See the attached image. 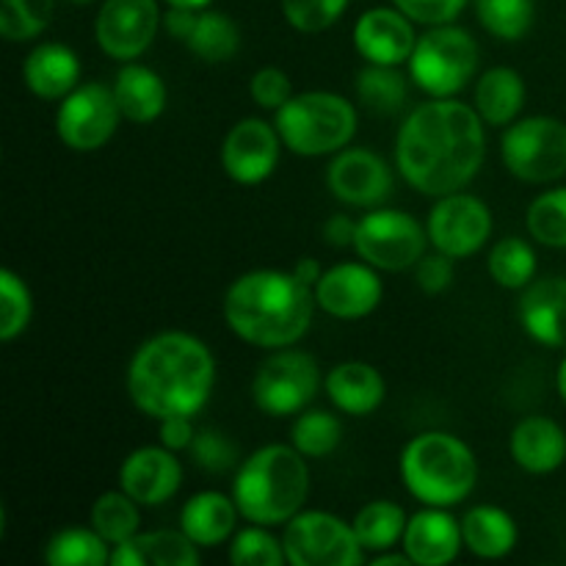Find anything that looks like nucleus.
I'll use <instances>...</instances> for the list:
<instances>
[{
    "label": "nucleus",
    "instance_id": "obj_1",
    "mask_svg": "<svg viewBox=\"0 0 566 566\" xmlns=\"http://www.w3.org/2000/svg\"><path fill=\"white\" fill-rule=\"evenodd\" d=\"M486 155L484 119L475 105L434 97L403 119L396 138V164L403 180L426 197L462 191Z\"/></svg>",
    "mask_w": 566,
    "mask_h": 566
},
{
    "label": "nucleus",
    "instance_id": "obj_2",
    "mask_svg": "<svg viewBox=\"0 0 566 566\" xmlns=\"http://www.w3.org/2000/svg\"><path fill=\"white\" fill-rule=\"evenodd\" d=\"M216 385V359L188 332H160L127 365V396L147 418L197 415Z\"/></svg>",
    "mask_w": 566,
    "mask_h": 566
},
{
    "label": "nucleus",
    "instance_id": "obj_3",
    "mask_svg": "<svg viewBox=\"0 0 566 566\" xmlns=\"http://www.w3.org/2000/svg\"><path fill=\"white\" fill-rule=\"evenodd\" d=\"M313 287L285 271H249L224 296L227 326L260 348H287L307 335L315 310Z\"/></svg>",
    "mask_w": 566,
    "mask_h": 566
},
{
    "label": "nucleus",
    "instance_id": "obj_4",
    "mask_svg": "<svg viewBox=\"0 0 566 566\" xmlns=\"http://www.w3.org/2000/svg\"><path fill=\"white\" fill-rule=\"evenodd\" d=\"M310 495L307 457L293 446L258 448L241 464L232 497L243 520L258 525L287 523L302 512Z\"/></svg>",
    "mask_w": 566,
    "mask_h": 566
},
{
    "label": "nucleus",
    "instance_id": "obj_5",
    "mask_svg": "<svg viewBox=\"0 0 566 566\" xmlns=\"http://www.w3.org/2000/svg\"><path fill=\"white\" fill-rule=\"evenodd\" d=\"M401 479L409 495L426 506L451 509L470 497L479 481V462L468 442L442 431H426L407 442Z\"/></svg>",
    "mask_w": 566,
    "mask_h": 566
},
{
    "label": "nucleus",
    "instance_id": "obj_6",
    "mask_svg": "<svg viewBox=\"0 0 566 566\" xmlns=\"http://www.w3.org/2000/svg\"><path fill=\"white\" fill-rule=\"evenodd\" d=\"M282 144L304 158L340 153L357 133V111L332 92L293 94L274 119Z\"/></svg>",
    "mask_w": 566,
    "mask_h": 566
},
{
    "label": "nucleus",
    "instance_id": "obj_7",
    "mask_svg": "<svg viewBox=\"0 0 566 566\" xmlns=\"http://www.w3.org/2000/svg\"><path fill=\"white\" fill-rule=\"evenodd\" d=\"M479 70V44L464 28L431 25L409 55V75L429 97H453Z\"/></svg>",
    "mask_w": 566,
    "mask_h": 566
},
{
    "label": "nucleus",
    "instance_id": "obj_8",
    "mask_svg": "<svg viewBox=\"0 0 566 566\" xmlns=\"http://www.w3.org/2000/svg\"><path fill=\"white\" fill-rule=\"evenodd\" d=\"M506 169L523 182H553L566 175V122L556 116H528L509 125L501 138Z\"/></svg>",
    "mask_w": 566,
    "mask_h": 566
},
{
    "label": "nucleus",
    "instance_id": "obj_9",
    "mask_svg": "<svg viewBox=\"0 0 566 566\" xmlns=\"http://www.w3.org/2000/svg\"><path fill=\"white\" fill-rule=\"evenodd\" d=\"M282 547L293 566H357L365 562V547L354 525L329 512H298L287 520Z\"/></svg>",
    "mask_w": 566,
    "mask_h": 566
},
{
    "label": "nucleus",
    "instance_id": "obj_10",
    "mask_svg": "<svg viewBox=\"0 0 566 566\" xmlns=\"http://www.w3.org/2000/svg\"><path fill=\"white\" fill-rule=\"evenodd\" d=\"M321 387V370L310 354L293 348H276L260 363L252 381V398L260 412L271 418H287L310 407Z\"/></svg>",
    "mask_w": 566,
    "mask_h": 566
},
{
    "label": "nucleus",
    "instance_id": "obj_11",
    "mask_svg": "<svg viewBox=\"0 0 566 566\" xmlns=\"http://www.w3.org/2000/svg\"><path fill=\"white\" fill-rule=\"evenodd\" d=\"M429 232L403 210H370L357 221L354 249L379 271H407L420 263Z\"/></svg>",
    "mask_w": 566,
    "mask_h": 566
},
{
    "label": "nucleus",
    "instance_id": "obj_12",
    "mask_svg": "<svg viewBox=\"0 0 566 566\" xmlns=\"http://www.w3.org/2000/svg\"><path fill=\"white\" fill-rule=\"evenodd\" d=\"M119 119L122 111L114 88L103 83H83L61 99L59 114H55V133L75 153H94L111 142Z\"/></svg>",
    "mask_w": 566,
    "mask_h": 566
},
{
    "label": "nucleus",
    "instance_id": "obj_13",
    "mask_svg": "<svg viewBox=\"0 0 566 566\" xmlns=\"http://www.w3.org/2000/svg\"><path fill=\"white\" fill-rule=\"evenodd\" d=\"M426 232L437 252H446L457 260L470 258L490 241L492 213L486 202L473 193L453 191L440 197V202L431 208Z\"/></svg>",
    "mask_w": 566,
    "mask_h": 566
},
{
    "label": "nucleus",
    "instance_id": "obj_14",
    "mask_svg": "<svg viewBox=\"0 0 566 566\" xmlns=\"http://www.w3.org/2000/svg\"><path fill=\"white\" fill-rule=\"evenodd\" d=\"M158 28V0H105L94 22L99 50L116 61H136L147 53Z\"/></svg>",
    "mask_w": 566,
    "mask_h": 566
},
{
    "label": "nucleus",
    "instance_id": "obj_15",
    "mask_svg": "<svg viewBox=\"0 0 566 566\" xmlns=\"http://www.w3.org/2000/svg\"><path fill=\"white\" fill-rule=\"evenodd\" d=\"M282 138L276 125L265 119L249 116V119L235 122L221 144V166L230 175V180L241 186H258L274 175L280 164Z\"/></svg>",
    "mask_w": 566,
    "mask_h": 566
},
{
    "label": "nucleus",
    "instance_id": "obj_16",
    "mask_svg": "<svg viewBox=\"0 0 566 566\" xmlns=\"http://www.w3.org/2000/svg\"><path fill=\"white\" fill-rule=\"evenodd\" d=\"M332 197L352 208H376L390 197L392 171L370 149H340L326 169Z\"/></svg>",
    "mask_w": 566,
    "mask_h": 566
},
{
    "label": "nucleus",
    "instance_id": "obj_17",
    "mask_svg": "<svg viewBox=\"0 0 566 566\" xmlns=\"http://www.w3.org/2000/svg\"><path fill=\"white\" fill-rule=\"evenodd\" d=\"M313 293L318 307L332 318L357 321L379 307L381 280L370 263H340L324 271Z\"/></svg>",
    "mask_w": 566,
    "mask_h": 566
},
{
    "label": "nucleus",
    "instance_id": "obj_18",
    "mask_svg": "<svg viewBox=\"0 0 566 566\" xmlns=\"http://www.w3.org/2000/svg\"><path fill=\"white\" fill-rule=\"evenodd\" d=\"M354 44L368 64L401 66L418 44L415 20H409L398 6L368 9L354 25Z\"/></svg>",
    "mask_w": 566,
    "mask_h": 566
},
{
    "label": "nucleus",
    "instance_id": "obj_19",
    "mask_svg": "<svg viewBox=\"0 0 566 566\" xmlns=\"http://www.w3.org/2000/svg\"><path fill=\"white\" fill-rule=\"evenodd\" d=\"M182 484V468L169 448H138L122 462L119 486L138 506H164Z\"/></svg>",
    "mask_w": 566,
    "mask_h": 566
},
{
    "label": "nucleus",
    "instance_id": "obj_20",
    "mask_svg": "<svg viewBox=\"0 0 566 566\" xmlns=\"http://www.w3.org/2000/svg\"><path fill=\"white\" fill-rule=\"evenodd\" d=\"M403 553L420 566H446L457 562L464 547L462 523L440 506H426L412 514L403 531Z\"/></svg>",
    "mask_w": 566,
    "mask_h": 566
},
{
    "label": "nucleus",
    "instance_id": "obj_21",
    "mask_svg": "<svg viewBox=\"0 0 566 566\" xmlns=\"http://www.w3.org/2000/svg\"><path fill=\"white\" fill-rule=\"evenodd\" d=\"M520 324L525 335L547 348H566V280L547 276L531 282L520 296Z\"/></svg>",
    "mask_w": 566,
    "mask_h": 566
},
{
    "label": "nucleus",
    "instance_id": "obj_22",
    "mask_svg": "<svg viewBox=\"0 0 566 566\" xmlns=\"http://www.w3.org/2000/svg\"><path fill=\"white\" fill-rule=\"evenodd\" d=\"M509 448L525 473H553L566 462V431L553 418L531 415L514 426Z\"/></svg>",
    "mask_w": 566,
    "mask_h": 566
},
{
    "label": "nucleus",
    "instance_id": "obj_23",
    "mask_svg": "<svg viewBox=\"0 0 566 566\" xmlns=\"http://www.w3.org/2000/svg\"><path fill=\"white\" fill-rule=\"evenodd\" d=\"M22 81L39 99H64L81 81V61L66 44L44 42L28 53Z\"/></svg>",
    "mask_w": 566,
    "mask_h": 566
},
{
    "label": "nucleus",
    "instance_id": "obj_24",
    "mask_svg": "<svg viewBox=\"0 0 566 566\" xmlns=\"http://www.w3.org/2000/svg\"><path fill=\"white\" fill-rule=\"evenodd\" d=\"M324 387L329 401L352 418H365V415L376 412L387 392L379 370L368 363H359V359L335 365L326 376Z\"/></svg>",
    "mask_w": 566,
    "mask_h": 566
},
{
    "label": "nucleus",
    "instance_id": "obj_25",
    "mask_svg": "<svg viewBox=\"0 0 566 566\" xmlns=\"http://www.w3.org/2000/svg\"><path fill=\"white\" fill-rule=\"evenodd\" d=\"M114 566H197L199 545H193L186 531H149L136 534L114 547Z\"/></svg>",
    "mask_w": 566,
    "mask_h": 566
},
{
    "label": "nucleus",
    "instance_id": "obj_26",
    "mask_svg": "<svg viewBox=\"0 0 566 566\" xmlns=\"http://www.w3.org/2000/svg\"><path fill=\"white\" fill-rule=\"evenodd\" d=\"M111 88H114L122 116L136 122V125H149V122L158 119L166 108V97H169L158 72L136 64V61H125Z\"/></svg>",
    "mask_w": 566,
    "mask_h": 566
},
{
    "label": "nucleus",
    "instance_id": "obj_27",
    "mask_svg": "<svg viewBox=\"0 0 566 566\" xmlns=\"http://www.w3.org/2000/svg\"><path fill=\"white\" fill-rule=\"evenodd\" d=\"M238 503L235 497H227L221 492H199L182 506L180 528L186 531L188 539L199 547H216L227 542L235 531L238 523Z\"/></svg>",
    "mask_w": 566,
    "mask_h": 566
},
{
    "label": "nucleus",
    "instance_id": "obj_28",
    "mask_svg": "<svg viewBox=\"0 0 566 566\" xmlns=\"http://www.w3.org/2000/svg\"><path fill=\"white\" fill-rule=\"evenodd\" d=\"M525 105V81L512 66H492L475 86V111L492 127L512 125Z\"/></svg>",
    "mask_w": 566,
    "mask_h": 566
},
{
    "label": "nucleus",
    "instance_id": "obj_29",
    "mask_svg": "<svg viewBox=\"0 0 566 566\" xmlns=\"http://www.w3.org/2000/svg\"><path fill=\"white\" fill-rule=\"evenodd\" d=\"M464 547L473 556L495 562V558L509 556L517 545V525L512 514L497 506H473L462 520Z\"/></svg>",
    "mask_w": 566,
    "mask_h": 566
},
{
    "label": "nucleus",
    "instance_id": "obj_30",
    "mask_svg": "<svg viewBox=\"0 0 566 566\" xmlns=\"http://www.w3.org/2000/svg\"><path fill=\"white\" fill-rule=\"evenodd\" d=\"M186 44L205 64H224L241 48V31H238L235 20H230L221 11L202 9Z\"/></svg>",
    "mask_w": 566,
    "mask_h": 566
},
{
    "label": "nucleus",
    "instance_id": "obj_31",
    "mask_svg": "<svg viewBox=\"0 0 566 566\" xmlns=\"http://www.w3.org/2000/svg\"><path fill=\"white\" fill-rule=\"evenodd\" d=\"M407 514L398 503L392 501H370L354 517V531L368 553H381L396 547L398 539H403L407 531Z\"/></svg>",
    "mask_w": 566,
    "mask_h": 566
},
{
    "label": "nucleus",
    "instance_id": "obj_32",
    "mask_svg": "<svg viewBox=\"0 0 566 566\" xmlns=\"http://www.w3.org/2000/svg\"><path fill=\"white\" fill-rule=\"evenodd\" d=\"M357 97L374 114L392 116L407 105V77L398 72V66L368 64L357 77Z\"/></svg>",
    "mask_w": 566,
    "mask_h": 566
},
{
    "label": "nucleus",
    "instance_id": "obj_33",
    "mask_svg": "<svg viewBox=\"0 0 566 566\" xmlns=\"http://www.w3.org/2000/svg\"><path fill=\"white\" fill-rule=\"evenodd\" d=\"M50 566H103L111 562L108 542L94 528H64L44 547Z\"/></svg>",
    "mask_w": 566,
    "mask_h": 566
},
{
    "label": "nucleus",
    "instance_id": "obj_34",
    "mask_svg": "<svg viewBox=\"0 0 566 566\" xmlns=\"http://www.w3.org/2000/svg\"><path fill=\"white\" fill-rule=\"evenodd\" d=\"M142 525V514H138V503L127 495L125 490L119 492H103L92 506V528L103 536L108 545H122L130 536L138 534Z\"/></svg>",
    "mask_w": 566,
    "mask_h": 566
},
{
    "label": "nucleus",
    "instance_id": "obj_35",
    "mask_svg": "<svg viewBox=\"0 0 566 566\" xmlns=\"http://www.w3.org/2000/svg\"><path fill=\"white\" fill-rule=\"evenodd\" d=\"M490 274L506 291H525L536 274V252L523 238H503L490 252Z\"/></svg>",
    "mask_w": 566,
    "mask_h": 566
},
{
    "label": "nucleus",
    "instance_id": "obj_36",
    "mask_svg": "<svg viewBox=\"0 0 566 566\" xmlns=\"http://www.w3.org/2000/svg\"><path fill=\"white\" fill-rule=\"evenodd\" d=\"M343 426L335 415L321 412V409H304L298 412L296 423L291 429V446L307 459H324L340 446Z\"/></svg>",
    "mask_w": 566,
    "mask_h": 566
},
{
    "label": "nucleus",
    "instance_id": "obj_37",
    "mask_svg": "<svg viewBox=\"0 0 566 566\" xmlns=\"http://www.w3.org/2000/svg\"><path fill=\"white\" fill-rule=\"evenodd\" d=\"M479 22L497 39L517 42L534 25V0H475Z\"/></svg>",
    "mask_w": 566,
    "mask_h": 566
},
{
    "label": "nucleus",
    "instance_id": "obj_38",
    "mask_svg": "<svg viewBox=\"0 0 566 566\" xmlns=\"http://www.w3.org/2000/svg\"><path fill=\"white\" fill-rule=\"evenodd\" d=\"M525 224L534 241L566 249V188H553L531 202Z\"/></svg>",
    "mask_w": 566,
    "mask_h": 566
},
{
    "label": "nucleus",
    "instance_id": "obj_39",
    "mask_svg": "<svg viewBox=\"0 0 566 566\" xmlns=\"http://www.w3.org/2000/svg\"><path fill=\"white\" fill-rule=\"evenodd\" d=\"M55 0H0V33L9 42H28L48 28Z\"/></svg>",
    "mask_w": 566,
    "mask_h": 566
},
{
    "label": "nucleus",
    "instance_id": "obj_40",
    "mask_svg": "<svg viewBox=\"0 0 566 566\" xmlns=\"http://www.w3.org/2000/svg\"><path fill=\"white\" fill-rule=\"evenodd\" d=\"M33 302L25 280L11 269L0 271V340H14L31 324Z\"/></svg>",
    "mask_w": 566,
    "mask_h": 566
},
{
    "label": "nucleus",
    "instance_id": "obj_41",
    "mask_svg": "<svg viewBox=\"0 0 566 566\" xmlns=\"http://www.w3.org/2000/svg\"><path fill=\"white\" fill-rule=\"evenodd\" d=\"M230 562L235 566H282L287 562L285 547L276 542L263 525L254 523L252 528L238 531L230 545Z\"/></svg>",
    "mask_w": 566,
    "mask_h": 566
},
{
    "label": "nucleus",
    "instance_id": "obj_42",
    "mask_svg": "<svg viewBox=\"0 0 566 566\" xmlns=\"http://www.w3.org/2000/svg\"><path fill=\"white\" fill-rule=\"evenodd\" d=\"M348 9V0H282V14L296 31L321 33L335 25Z\"/></svg>",
    "mask_w": 566,
    "mask_h": 566
},
{
    "label": "nucleus",
    "instance_id": "obj_43",
    "mask_svg": "<svg viewBox=\"0 0 566 566\" xmlns=\"http://www.w3.org/2000/svg\"><path fill=\"white\" fill-rule=\"evenodd\" d=\"M188 457H191V462L197 468L208 470V473H224V470H230L238 462V448L221 431L202 429L193 437L191 448H188Z\"/></svg>",
    "mask_w": 566,
    "mask_h": 566
},
{
    "label": "nucleus",
    "instance_id": "obj_44",
    "mask_svg": "<svg viewBox=\"0 0 566 566\" xmlns=\"http://www.w3.org/2000/svg\"><path fill=\"white\" fill-rule=\"evenodd\" d=\"M249 92H252V99L260 108L280 111L293 97V83L287 72H282L280 66H263V70L252 75Z\"/></svg>",
    "mask_w": 566,
    "mask_h": 566
},
{
    "label": "nucleus",
    "instance_id": "obj_45",
    "mask_svg": "<svg viewBox=\"0 0 566 566\" xmlns=\"http://www.w3.org/2000/svg\"><path fill=\"white\" fill-rule=\"evenodd\" d=\"M392 6L403 11L409 20L420 25H448L462 14L468 0H392Z\"/></svg>",
    "mask_w": 566,
    "mask_h": 566
},
{
    "label": "nucleus",
    "instance_id": "obj_46",
    "mask_svg": "<svg viewBox=\"0 0 566 566\" xmlns=\"http://www.w3.org/2000/svg\"><path fill=\"white\" fill-rule=\"evenodd\" d=\"M453 260L451 254L446 252H434V254H423L420 263L415 265V280H418V287L426 293H442L451 287L453 282Z\"/></svg>",
    "mask_w": 566,
    "mask_h": 566
},
{
    "label": "nucleus",
    "instance_id": "obj_47",
    "mask_svg": "<svg viewBox=\"0 0 566 566\" xmlns=\"http://www.w3.org/2000/svg\"><path fill=\"white\" fill-rule=\"evenodd\" d=\"M160 446L169 448V451H188L197 437V429L191 423V415H169V418H160Z\"/></svg>",
    "mask_w": 566,
    "mask_h": 566
},
{
    "label": "nucleus",
    "instance_id": "obj_48",
    "mask_svg": "<svg viewBox=\"0 0 566 566\" xmlns=\"http://www.w3.org/2000/svg\"><path fill=\"white\" fill-rule=\"evenodd\" d=\"M354 238H357V221H354L352 216L337 213L332 216V219H326L324 241L329 243V247H337V249L354 247Z\"/></svg>",
    "mask_w": 566,
    "mask_h": 566
},
{
    "label": "nucleus",
    "instance_id": "obj_49",
    "mask_svg": "<svg viewBox=\"0 0 566 566\" xmlns=\"http://www.w3.org/2000/svg\"><path fill=\"white\" fill-rule=\"evenodd\" d=\"M202 9H186V6H169V11L164 14V25L169 31V36L188 42L193 25H197V17Z\"/></svg>",
    "mask_w": 566,
    "mask_h": 566
},
{
    "label": "nucleus",
    "instance_id": "obj_50",
    "mask_svg": "<svg viewBox=\"0 0 566 566\" xmlns=\"http://www.w3.org/2000/svg\"><path fill=\"white\" fill-rule=\"evenodd\" d=\"M293 274H296L298 280L304 282V285L315 287V285H318L321 276H324V269H321V265H318V260L302 258L296 265H293Z\"/></svg>",
    "mask_w": 566,
    "mask_h": 566
},
{
    "label": "nucleus",
    "instance_id": "obj_51",
    "mask_svg": "<svg viewBox=\"0 0 566 566\" xmlns=\"http://www.w3.org/2000/svg\"><path fill=\"white\" fill-rule=\"evenodd\" d=\"M374 566H409L412 564V558L407 556V553H387V551H381V553H376L374 556V562H370Z\"/></svg>",
    "mask_w": 566,
    "mask_h": 566
},
{
    "label": "nucleus",
    "instance_id": "obj_52",
    "mask_svg": "<svg viewBox=\"0 0 566 566\" xmlns=\"http://www.w3.org/2000/svg\"><path fill=\"white\" fill-rule=\"evenodd\" d=\"M556 387H558V396H562V398H564V403H566V357H564V363L558 365Z\"/></svg>",
    "mask_w": 566,
    "mask_h": 566
},
{
    "label": "nucleus",
    "instance_id": "obj_53",
    "mask_svg": "<svg viewBox=\"0 0 566 566\" xmlns=\"http://www.w3.org/2000/svg\"><path fill=\"white\" fill-rule=\"evenodd\" d=\"M169 6H186V9H205L210 0H166Z\"/></svg>",
    "mask_w": 566,
    "mask_h": 566
},
{
    "label": "nucleus",
    "instance_id": "obj_54",
    "mask_svg": "<svg viewBox=\"0 0 566 566\" xmlns=\"http://www.w3.org/2000/svg\"><path fill=\"white\" fill-rule=\"evenodd\" d=\"M72 3H92V0H72Z\"/></svg>",
    "mask_w": 566,
    "mask_h": 566
}]
</instances>
